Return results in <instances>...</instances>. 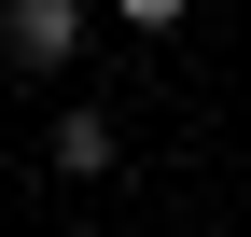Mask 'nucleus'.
Returning a JSON list of instances; mask_svg holds the SVG:
<instances>
[{
    "label": "nucleus",
    "mask_w": 251,
    "mask_h": 237,
    "mask_svg": "<svg viewBox=\"0 0 251 237\" xmlns=\"http://www.w3.org/2000/svg\"><path fill=\"white\" fill-rule=\"evenodd\" d=\"M70 42H84V0H0V56L14 70H70Z\"/></svg>",
    "instance_id": "f257e3e1"
},
{
    "label": "nucleus",
    "mask_w": 251,
    "mask_h": 237,
    "mask_svg": "<svg viewBox=\"0 0 251 237\" xmlns=\"http://www.w3.org/2000/svg\"><path fill=\"white\" fill-rule=\"evenodd\" d=\"M112 154H126V140H112V112H56V167H70V182H98Z\"/></svg>",
    "instance_id": "f03ea898"
},
{
    "label": "nucleus",
    "mask_w": 251,
    "mask_h": 237,
    "mask_svg": "<svg viewBox=\"0 0 251 237\" xmlns=\"http://www.w3.org/2000/svg\"><path fill=\"white\" fill-rule=\"evenodd\" d=\"M112 14H126V28H181V0H112Z\"/></svg>",
    "instance_id": "7ed1b4c3"
}]
</instances>
